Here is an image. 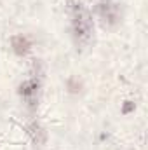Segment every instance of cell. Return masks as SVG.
<instances>
[{"mask_svg":"<svg viewBox=\"0 0 148 150\" xmlns=\"http://www.w3.org/2000/svg\"><path fill=\"white\" fill-rule=\"evenodd\" d=\"M70 14H72V28H73V35L77 42L82 45L89 44L94 33V25H92V18L89 11L84 7L82 2L73 0L70 4Z\"/></svg>","mask_w":148,"mask_h":150,"instance_id":"1","label":"cell"},{"mask_svg":"<svg viewBox=\"0 0 148 150\" xmlns=\"http://www.w3.org/2000/svg\"><path fill=\"white\" fill-rule=\"evenodd\" d=\"M96 9H98V14L103 19L105 25L113 26V25H117L120 21V7H118L117 2H113V0H98Z\"/></svg>","mask_w":148,"mask_h":150,"instance_id":"2","label":"cell"},{"mask_svg":"<svg viewBox=\"0 0 148 150\" xmlns=\"http://www.w3.org/2000/svg\"><path fill=\"white\" fill-rule=\"evenodd\" d=\"M38 89H40V82L38 79L32 77V79H26L21 86H19V94L23 96V100L26 101V105L30 108H33L38 101Z\"/></svg>","mask_w":148,"mask_h":150,"instance_id":"3","label":"cell"},{"mask_svg":"<svg viewBox=\"0 0 148 150\" xmlns=\"http://www.w3.org/2000/svg\"><path fill=\"white\" fill-rule=\"evenodd\" d=\"M12 49H14V52L19 54V56L26 54L28 49H30V42H28V38L23 37V35H16V37H12Z\"/></svg>","mask_w":148,"mask_h":150,"instance_id":"4","label":"cell"},{"mask_svg":"<svg viewBox=\"0 0 148 150\" xmlns=\"http://www.w3.org/2000/svg\"><path fill=\"white\" fill-rule=\"evenodd\" d=\"M28 133H30V136L33 138V142L37 145H42L45 142V131L40 127V124H37V122H32L28 126Z\"/></svg>","mask_w":148,"mask_h":150,"instance_id":"5","label":"cell"}]
</instances>
